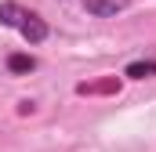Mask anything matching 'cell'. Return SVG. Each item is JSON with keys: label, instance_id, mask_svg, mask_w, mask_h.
Wrapping results in <instances>:
<instances>
[{"label": "cell", "instance_id": "3957f363", "mask_svg": "<svg viewBox=\"0 0 156 152\" xmlns=\"http://www.w3.org/2000/svg\"><path fill=\"white\" fill-rule=\"evenodd\" d=\"M26 15H29V11H26L22 4H15V0H4V4H0V26H4V29H15V33H18V26H22Z\"/></svg>", "mask_w": 156, "mask_h": 152}, {"label": "cell", "instance_id": "6da1fadb", "mask_svg": "<svg viewBox=\"0 0 156 152\" xmlns=\"http://www.w3.org/2000/svg\"><path fill=\"white\" fill-rule=\"evenodd\" d=\"M18 33H22V40H26L29 47H37V43H44V40L51 36V29H47V22L40 18L37 11H29V15L22 18V26H18Z\"/></svg>", "mask_w": 156, "mask_h": 152}, {"label": "cell", "instance_id": "277c9868", "mask_svg": "<svg viewBox=\"0 0 156 152\" xmlns=\"http://www.w3.org/2000/svg\"><path fill=\"white\" fill-rule=\"evenodd\" d=\"M33 69H37V58L33 54H7V73L26 76V73H33Z\"/></svg>", "mask_w": 156, "mask_h": 152}, {"label": "cell", "instance_id": "5b68a950", "mask_svg": "<svg viewBox=\"0 0 156 152\" xmlns=\"http://www.w3.org/2000/svg\"><path fill=\"white\" fill-rule=\"evenodd\" d=\"M123 76L127 80H149V76H156V62H131L123 69Z\"/></svg>", "mask_w": 156, "mask_h": 152}, {"label": "cell", "instance_id": "7a4b0ae2", "mask_svg": "<svg viewBox=\"0 0 156 152\" xmlns=\"http://www.w3.org/2000/svg\"><path fill=\"white\" fill-rule=\"evenodd\" d=\"M80 4H83V11L94 15V18H116V15H123V11L131 7V0H80Z\"/></svg>", "mask_w": 156, "mask_h": 152}, {"label": "cell", "instance_id": "8992f818", "mask_svg": "<svg viewBox=\"0 0 156 152\" xmlns=\"http://www.w3.org/2000/svg\"><path fill=\"white\" fill-rule=\"evenodd\" d=\"M76 91L80 94H105V91H120V80L113 76V80H102V83H80Z\"/></svg>", "mask_w": 156, "mask_h": 152}]
</instances>
